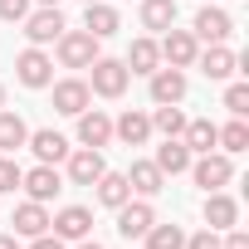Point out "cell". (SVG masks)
Returning a JSON list of instances; mask_svg holds the SVG:
<instances>
[{
	"instance_id": "cell-1",
	"label": "cell",
	"mask_w": 249,
	"mask_h": 249,
	"mask_svg": "<svg viewBox=\"0 0 249 249\" xmlns=\"http://www.w3.org/2000/svg\"><path fill=\"white\" fill-rule=\"evenodd\" d=\"M93 78H88V88L98 93V98H122V93H127V64H122V59H107V54H98L93 64Z\"/></svg>"
},
{
	"instance_id": "cell-2",
	"label": "cell",
	"mask_w": 249,
	"mask_h": 249,
	"mask_svg": "<svg viewBox=\"0 0 249 249\" xmlns=\"http://www.w3.org/2000/svg\"><path fill=\"white\" fill-rule=\"evenodd\" d=\"M98 44H103V39H93L88 30H64V35L54 39V49H59V64H64V69H88V64L98 59Z\"/></svg>"
},
{
	"instance_id": "cell-3",
	"label": "cell",
	"mask_w": 249,
	"mask_h": 249,
	"mask_svg": "<svg viewBox=\"0 0 249 249\" xmlns=\"http://www.w3.org/2000/svg\"><path fill=\"white\" fill-rule=\"evenodd\" d=\"M191 176H196L200 191H220V186H230L234 161H230L225 152H200V157H191Z\"/></svg>"
},
{
	"instance_id": "cell-4",
	"label": "cell",
	"mask_w": 249,
	"mask_h": 249,
	"mask_svg": "<svg viewBox=\"0 0 249 249\" xmlns=\"http://www.w3.org/2000/svg\"><path fill=\"white\" fill-rule=\"evenodd\" d=\"M20 25H25V39H30V44H39V49H44V44H54V39L69 30V25H64V15H59V5H39V10H30Z\"/></svg>"
},
{
	"instance_id": "cell-5",
	"label": "cell",
	"mask_w": 249,
	"mask_h": 249,
	"mask_svg": "<svg viewBox=\"0 0 249 249\" xmlns=\"http://www.w3.org/2000/svg\"><path fill=\"white\" fill-rule=\"evenodd\" d=\"M157 49H161V64H171V69H191L196 54H200V39H196L191 30H176V25H171V30H161V44H157Z\"/></svg>"
},
{
	"instance_id": "cell-6",
	"label": "cell",
	"mask_w": 249,
	"mask_h": 249,
	"mask_svg": "<svg viewBox=\"0 0 249 249\" xmlns=\"http://www.w3.org/2000/svg\"><path fill=\"white\" fill-rule=\"evenodd\" d=\"M15 78H20L25 88H49V83H54V59H49L39 44H30V49L15 59Z\"/></svg>"
},
{
	"instance_id": "cell-7",
	"label": "cell",
	"mask_w": 249,
	"mask_h": 249,
	"mask_svg": "<svg viewBox=\"0 0 249 249\" xmlns=\"http://www.w3.org/2000/svg\"><path fill=\"white\" fill-rule=\"evenodd\" d=\"M49 234H59V239H69V244L88 239V234H93V210H88V205H64L59 215H49Z\"/></svg>"
},
{
	"instance_id": "cell-8",
	"label": "cell",
	"mask_w": 249,
	"mask_h": 249,
	"mask_svg": "<svg viewBox=\"0 0 249 249\" xmlns=\"http://www.w3.org/2000/svg\"><path fill=\"white\" fill-rule=\"evenodd\" d=\"M49 88H54V112H64V117H78V112L93 103L88 78H59V83H49Z\"/></svg>"
},
{
	"instance_id": "cell-9",
	"label": "cell",
	"mask_w": 249,
	"mask_h": 249,
	"mask_svg": "<svg viewBox=\"0 0 249 249\" xmlns=\"http://www.w3.org/2000/svg\"><path fill=\"white\" fill-rule=\"evenodd\" d=\"M20 191H25L30 200H39V205H49V200H54V196L64 191V176H59L54 166H44V161H39V166H30V171L20 176Z\"/></svg>"
},
{
	"instance_id": "cell-10",
	"label": "cell",
	"mask_w": 249,
	"mask_h": 249,
	"mask_svg": "<svg viewBox=\"0 0 249 249\" xmlns=\"http://www.w3.org/2000/svg\"><path fill=\"white\" fill-rule=\"evenodd\" d=\"M191 35H196V39H205V44H225V39L234 35V20H230L220 5H205V10H196Z\"/></svg>"
},
{
	"instance_id": "cell-11",
	"label": "cell",
	"mask_w": 249,
	"mask_h": 249,
	"mask_svg": "<svg viewBox=\"0 0 249 249\" xmlns=\"http://www.w3.org/2000/svg\"><path fill=\"white\" fill-rule=\"evenodd\" d=\"M200 215H205V230H234L239 225V200L225 196V191H205Z\"/></svg>"
},
{
	"instance_id": "cell-12",
	"label": "cell",
	"mask_w": 249,
	"mask_h": 249,
	"mask_svg": "<svg viewBox=\"0 0 249 249\" xmlns=\"http://www.w3.org/2000/svg\"><path fill=\"white\" fill-rule=\"evenodd\" d=\"M152 220H157V210H152L147 200H122V205H117V234H122V239H142V234L152 230Z\"/></svg>"
},
{
	"instance_id": "cell-13",
	"label": "cell",
	"mask_w": 249,
	"mask_h": 249,
	"mask_svg": "<svg viewBox=\"0 0 249 249\" xmlns=\"http://www.w3.org/2000/svg\"><path fill=\"white\" fill-rule=\"evenodd\" d=\"M112 142V117L103 112V107H83L78 112V147H107Z\"/></svg>"
},
{
	"instance_id": "cell-14",
	"label": "cell",
	"mask_w": 249,
	"mask_h": 249,
	"mask_svg": "<svg viewBox=\"0 0 249 249\" xmlns=\"http://www.w3.org/2000/svg\"><path fill=\"white\" fill-rule=\"evenodd\" d=\"M64 161H69V181H73V186H93V181L107 171V161H103L98 147H78V152H69Z\"/></svg>"
},
{
	"instance_id": "cell-15",
	"label": "cell",
	"mask_w": 249,
	"mask_h": 249,
	"mask_svg": "<svg viewBox=\"0 0 249 249\" xmlns=\"http://www.w3.org/2000/svg\"><path fill=\"white\" fill-rule=\"evenodd\" d=\"M112 137H117L122 147H147V142H152V117L137 112V107H127V112L112 122Z\"/></svg>"
},
{
	"instance_id": "cell-16",
	"label": "cell",
	"mask_w": 249,
	"mask_h": 249,
	"mask_svg": "<svg viewBox=\"0 0 249 249\" xmlns=\"http://www.w3.org/2000/svg\"><path fill=\"white\" fill-rule=\"evenodd\" d=\"M25 147H30L44 166H54V161H64V157H69V137H64V132H54V127L30 132V137H25Z\"/></svg>"
},
{
	"instance_id": "cell-17",
	"label": "cell",
	"mask_w": 249,
	"mask_h": 249,
	"mask_svg": "<svg viewBox=\"0 0 249 249\" xmlns=\"http://www.w3.org/2000/svg\"><path fill=\"white\" fill-rule=\"evenodd\" d=\"M10 225H15V234H20V239L49 234V205H39V200H25V205H15Z\"/></svg>"
},
{
	"instance_id": "cell-18",
	"label": "cell",
	"mask_w": 249,
	"mask_h": 249,
	"mask_svg": "<svg viewBox=\"0 0 249 249\" xmlns=\"http://www.w3.org/2000/svg\"><path fill=\"white\" fill-rule=\"evenodd\" d=\"M83 30H88L93 39H112V35L122 30V15H117L112 5H103V0H93V5H83Z\"/></svg>"
},
{
	"instance_id": "cell-19",
	"label": "cell",
	"mask_w": 249,
	"mask_h": 249,
	"mask_svg": "<svg viewBox=\"0 0 249 249\" xmlns=\"http://www.w3.org/2000/svg\"><path fill=\"white\" fill-rule=\"evenodd\" d=\"M152 78V103H181L186 98V69H157V73H147Z\"/></svg>"
},
{
	"instance_id": "cell-20",
	"label": "cell",
	"mask_w": 249,
	"mask_h": 249,
	"mask_svg": "<svg viewBox=\"0 0 249 249\" xmlns=\"http://www.w3.org/2000/svg\"><path fill=\"white\" fill-rule=\"evenodd\" d=\"M122 176H127V186H132L142 200H152V196L166 186V176H161V166H157V161H132V166L122 171Z\"/></svg>"
},
{
	"instance_id": "cell-21",
	"label": "cell",
	"mask_w": 249,
	"mask_h": 249,
	"mask_svg": "<svg viewBox=\"0 0 249 249\" xmlns=\"http://www.w3.org/2000/svg\"><path fill=\"white\" fill-rule=\"evenodd\" d=\"M196 64H200V73L205 78H230V73H239V59H234V49H225V44H210L205 54H196Z\"/></svg>"
},
{
	"instance_id": "cell-22",
	"label": "cell",
	"mask_w": 249,
	"mask_h": 249,
	"mask_svg": "<svg viewBox=\"0 0 249 249\" xmlns=\"http://www.w3.org/2000/svg\"><path fill=\"white\" fill-rule=\"evenodd\" d=\"M93 196H98V205L117 210L122 200H132V186H127V176H122V171H103V176L93 181Z\"/></svg>"
},
{
	"instance_id": "cell-23",
	"label": "cell",
	"mask_w": 249,
	"mask_h": 249,
	"mask_svg": "<svg viewBox=\"0 0 249 249\" xmlns=\"http://www.w3.org/2000/svg\"><path fill=\"white\" fill-rule=\"evenodd\" d=\"M127 73H157L161 69V49H157V39L152 35H142V39H132V49H127Z\"/></svg>"
},
{
	"instance_id": "cell-24",
	"label": "cell",
	"mask_w": 249,
	"mask_h": 249,
	"mask_svg": "<svg viewBox=\"0 0 249 249\" xmlns=\"http://www.w3.org/2000/svg\"><path fill=\"white\" fill-rule=\"evenodd\" d=\"M152 161L161 166V176H181V171H191V147H186L181 137H166V142L157 147Z\"/></svg>"
},
{
	"instance_id": "cell-25",
	"label": "cell",
	"mask_w": 249,
	"mask_h": 249,
	"mask_svg": "<svg viewBox=\"0 0 249 249\" xmlns=\"http://www.w3.org/2000/svg\"><path fill=\"white\" fill-rule=\"evenodd\" d=\"M215 137H220V127L210 117H196V122H186V132H181V142L191 147V157H200V152H215Z\"/></svg>"
},
{
	"instance_id": "cell-26",
	"label": "cell",
	"mask_w": 249,
	"mask_h": 249,
	"mask_svg": "<svg viewBox=\"0 0 249 249\" xmlns=\"http://www.w3.org/2000/svg\"><path fill=\"white\" fill-rule=\"evenodd\" d=\"M25 137H30L25 117H20V112H5V107H0V152H5V157H15V152L25 147Z\"/></svg>"
},
{
	"instance_id": "cell-27",
	"label": "cell",
	"mask_w": 249,
	"mask_h": 249,
	"mask_svg": "<svg viewBox=\"0 0 249 249\" xmlns=\"http://www.w3.org/2000/svg\"><path fill=\"white\" fill-rule=\"evenodd\" d=\"M176 25V0H142V30H171Z\"/></svg>"
},
{
	"instance_id": "cell-28",
	"label": "cell",
	"mask_w": 249,
	"mask_h": 249,
	"mask_svg": "<svg viewBox=\"0 0 249 249\" xmlns=\"http://www.w3.org/2000/svg\"><path fill=\"white\" fill-rule=\"evenodd\" d=\"M152 132H161V137H181V132H186V112H181L176 103H157V112H152Z\"/></svg>"
},
{
	"instance_id": "cell-29",
	"label": "cell",
	"mask_w": 249,
	"mask_h": 249,
	"mask_svg": "<svg viewBox=\"0 0 249 249\" xmlns=\"http://www.w3.org/2000/svg\"><path fill=\"white\" fill-rule=\"evenodd\" d=\"M142 239H147V249H186V230L181 225H161V220H152V230Z\"/></svg>"
},
{
	"instance_id": "cell-30",
	"label": "cell",
	"mask_w": 249,
	"mask_h": 249,
	"mask_svg": "<svg viewBox=\"0 0 249 249\" xmlns=\"http://www.w3.org/2000/svg\"><path fill=\"white\" fill-rule=\"evenodd\" d=\"M215 147H225V157H239V152H249V127H244V117L225 122V127H220V137H215Z\"/></svg>"
},
{
	"instance_id": "cell-31",
	"label": "cell",
	"mask_w": 249,
	"mask_h": 249,
	"mask_svg": "<svg viewBox=\"0 0 249 249\" xmlns=\"http://www.w3.org/2000/svg\"><path fill=\"white\" fill-rule=\"evenodd\" d=\"M20 176H25V171H20V161L0 152V196H15V191H20Z\"/></svg>"
},
{
	"instance_id": "cell-32",
	"label": "cell",
	"mask_w": 249,
	"mask_h": 249,
	"mask_svg": "<svg viewBox=\"0 0 249 249\" xmlns=\"http://www.w3.org/2000/svg\"><path fill=\"white\" fill-rule=\"evenodd\" d=\"M225 107H230V117H244L249 112V83H230L225 88Z\"/></svg>"
},
{
	"instance_id": "cell-33",
	"label": "cell",
	"mask_w": 249,
	"mask_h": 249,
	"mask_svg": "<svg viewBox=\"0 0 249 249\" xmlns=\"http://www.w3.org/2000/svg\"><path fill=\"white\" fill-rule=\"evenodd\" d=\"M30 15V0H0V20H5V25H20Z\"/></svg>"
},
{
	"instance_id": "cell-34",
	"label": "cell",
	"mask_w": 249,
	"mask_h": 249,
	"mask_svg": "<svg viewBox=\"0 0 249 249\" xmlns=\"http://www.w3.org/2000/svg\"><path fill=\"white\" fill-rule=\"evenodd\" d=\"M186 249H220V230H200V234H191Z\"/></svg>"
},
{
	"instance_id": "cell-35",
	"label": "cell",
	"mask_w": 249,
	"mask_h": 249,
	"mask_svg": "<svg viewBox=\"0 0 249 249\" xmlns=\"http://www.w3.org/2000/svg\"><path fill=\"white\" fill-rule=\"evenodd\" d=\"M220 249H249V234L234 225V230H225V239H220Z\"/></svg>"
},
{
	"instance_id": "cell-36",
	"label": "cell",
	"mask_w": 249,
	"mask_h": 249,
	"mask_svg": "<svg viewBox=\"0 0 249 249\" xmlns=\"http://www.w3.org/2000/svg\"><path fill=\"white\" fill-rule=\"evenodd\" d=\"M30 249H64V239H59V234H35Z\"/></svg>"
},
{
	"instance_id": "cell-37",
	"label": "cell",
	"mask_w": 249,
	"mask_h": 249,
	"mask_svg": "<svg viewBox=\"0 0 249 249\" xmlns=\"http://www.w3.org/2000/svg\"><path fill=\"white\" fill-rule=\"evenodd\" d=\"M0 249H20V234H0Z\"/></svg>"
},
{
	"instance_id": "cell-38",
	"label": "cell",
	"mask_w": 249,
	"mask_h": 249,
	"mask_svg": "<svg viewBox=\"0 0 249 249\" xmlns=\"http://www.w3.org/2000/svg\"><path fill=\"white\" fill-rule=\"evenodd\" d=\"M73 249H103V244H98V239H93V234H88V239H78V244H73Z\"/></svg>"
},
{
	"instance_id": "cell-39",
	"label": "cell",
	"mask_w": 249,
	"mask_h": 249,
	"mask_svg": "<svg viewBox=\"0 0 249 249\" xmlns=\"http://www.w3.org/2000/svg\"><path fill=\"white\" fill-rule=\"evenodd\" d=\"M35 5H59V0H35Z\"/></svg>"
},
{
	"instance_id": "cell-40",
	"label": "cell",
	"mask_w": 249,
	"mask_h": 249,
	"mask_svg": "<svg viewBox=\"0 0 249 249\" xmlns=\"http://www.w3.org/2000/svg\"><path fill=\"white\" fill-rule=\"evenodd\" d=\"M0 107H5V88H0Z\"/></svg>"
},
{
	"instance_id": "cell-41",
	"label": "cell",
	"mask_w": 249,
	"mask_h": 249,
	"mask_svg": "<svg viewBox=\"0 0 249 249\" xmlns=\"http://www.w3.org/2000/svg\"><path fill=\"white\" fill-rule=\"evenodd\" d=\"M83 5H93V0H83Z\"/></svg>"
}]
</instances>
